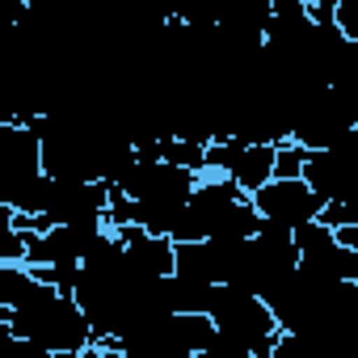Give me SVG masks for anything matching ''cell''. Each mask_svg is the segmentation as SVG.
Instances as JSON below:
<instances>
[{
    "instance_id": "5b68a950",
    "label": "cell",
    "mask_w": 358,
    "mask_h": 358,
    "mask_svg": "<svg viewBox=\"0 0 358 358\" xmlns=\"http://www.w3.org/2000/svg\"><path fill=\"white\" fill-rule=\"evenodd\" d=\"M295 245H299V270H308L312 278L324 282H341L354 278V249H345L337 241V228L324 220H308L295 228Z\"/></svg>"
},
{
    "instance_id": "7a4b0ae2",
    "label": "cell",
    "mask_w": 358,
    "mask_h": 358,
    "mask_svg": "<svg viewBox=\"0 0 358 358\" xmlns=\"http://www.w3.org/2000/svg\"><path fill=\"white\" fill-rule=\"evenodd\" d=\"M211 320L215 329L236 341L249 358H270L274 354V341L282 333L274 308L257 295V291H245V287H232V282H220L215 291V303H211Z\"/></svg>"
},
{
    "instance_id": "9c48e42d",
    "label": "cell",
    "mask_w": 358,
    "mask_h": 358,
    "mask_svg": "<svg viewBox=\"0 0 358 358\" xmlns=\"http://www.w3.org/2000/svg\"><path fill=\"white\" fill-rule=\"evenodd\" d=\"M207 148H211V143H194V139H182V135L156 139V156H160V160H173V164L194 169V173H207Z\"/></svg>"
},
{
    "instance_id": "ba28073f",
    "label": "cell",
    "mask_w": 358,
    "mask_h": 358,
    "mask_svg": "<svg viewBox=\"0 0 358 358\" xmlns=\"http://www.w3.org/2000/svg\"><path fill=\"white\" fill-rule=\"evenodd\" d=\"M114 232H118V241H122L127 266H131L139 278L173 274V266H177V241H173V236L148 232V228H139V224H127V228H114Z\"/></svg>"
},
{
    "instance_id": "8992f818",
    "label": "cell",
    "mask_w": 358,
    "mask_h": 358,
    "mask_svg": "<svg viewBox=\"0 0 358 358\" xmlns=\"http://www.w3.org/2000/svg\"><path fill=\"white\" fill-rule=\"evenodd\" d=\"M274 152L278 143H245V139H215L207 148V169L228 173L241 182V190H262L274 177Z\"/></svg>"
},
{
    "instance_id": "277c9868",
    "label": "cell",
    "mask_w": 358,
    "mask_h": 358,
    "mask_svg": "<svg viewBox=\"0 0 358 358\" xmlns=\"http://www.w3.org/2000/svg\"><path fill=\"white\" fill-rule=\"evenodd\" d=\"M199 177L194 169H182V164H173V160H135V169L122 177V186L131 199H148V203H173V207H182L190 203L194 186H199Z\"/></svg>"
},
{
    "instance_id": "7c38bea8",
    "label": "cell",
    "mask_w": 358,
    "mask_h": 358,
    "mask_svg": "<svg viewBox=\"0 0 358 358\" xmlns=\"http://www.w3.org/2000/svg\"><path fill=\"white\" fill-rule=\"evenodd\" d=\"M337 241L358 253V224H341V228H337Z\"/></svg>"
},
{
    "instance_id": "6da1fadb",
    "label": "cell",
    "mask_w": 358,
    "mask_h": 358,
    "mask_svg": "<svg viewBox=\"0 0 358 358\" xmlns=\"http://www.w3.org/2000/svg\"><path fill=\"white\" fill-rule=\"evenodd\" d=\"M0 320L13 341L34 345V354H89L97 345V333L72 291L51 287L26 308H0Z\"/></svg>"
},
{
    "instance_id": "4fadbf2b",
    "label": "cell",
    "mask_w": 358,
    "mask_h": 358,
    "mask_svg": "<svg viewBox=\"0 0 358 358\" xmlns=\"http://www.w3.org/2000/svg\"><path fill=\"white\" fill-rule=\"evenodd\" d=\"M354 278H358V253H354Z\"/></svg>"
},
{
    "instance_id": "30bf717a",
    "label": "cell",
    "mask_w": 358,
    "mask_h": 358,
    "mask_svg": "<svg viewBox=\"0 0 358 358\" xmlns=\"http://www.w3.org/2000/svg\"><path fill=\"white\" fill-rule=\"evenodd\" d=\"M303 160H308L303 143H295V139L278 143V152H274V177H303Z\"/></svg>"
},
{
    "instance_id": "52a82bcc",
    "label": "cell",
    "mask_w": 358,
    "mask_h": 358,
    "mask_svg": "<svg viewBox=\"0 0 358 358\" xmlns=\"http://www.w3.org/2000/svg\"><path fill=\"white\" fill-rule=\"evenodd\" d=\"M43 173V135L26 122L0 127V194Z\"/></svg>"
},
{
    "instance_id": "8fae6325",
    "label": "cell",
    "mask_w": 358,
    "mask_h": 358,
    "mask_svg": "<svg viewBox=\"0 0 358 358\" xmlns=\"http://www.w3.org/2000/svg\"><path fill=\"white\" fill-rule=\"evenodd\" d=\"M337 26L345 38H358V0H337Z\"/></svg>"
},
{
    "instance_id": "3957f363",
    "label": "cell",
    "mask_w": 358,
    "mask_h": 358,
    "mask_svg": "<svg viewBox=\"0 0 358 358\" xmlns=\"http://www.w3.org/2000/svg\"><path fill=\"white\" fill-rule=\"evenodd\" d=\"M253 203L270 224L291 228V232L308 220H320L324 211V199L312 190L308 177H270L262 190H253Z\"/></svg>"
}]
</instances>
